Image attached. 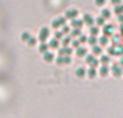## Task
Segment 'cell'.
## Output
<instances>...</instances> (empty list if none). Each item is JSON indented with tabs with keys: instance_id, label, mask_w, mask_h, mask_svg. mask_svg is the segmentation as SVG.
Segmentation results:
<instances>
[{
	"instance_id": "obj_36",
	"label": "cell",
	"mask_w": 123,
	"mask_h": 118,
	"mask_svg": "<svg viewBox=\"0 0 123 118\" xmlns=\"http://www.w3.org/2000/svg\"><path fill=\"white\" fill-rule=\"evenodd\" d=\"M79 37H80V38H79V42H85V41H86V37H85V36H83V35H82V36H79Z\"/></svg>"
},
{
	"instance_id": "obj_38",
	"label": "cell",
	"mask_w": 123,
	"mask_h": 118,
	"mask_svg": "<svg viewBox=\"0 0 123 118\" xmlns=\"http://www.w3.org/2000/svg\"><path fill=\"white\" fill-rule=\"evenodd\" d=\"M111 2H112L113 6H117V4L121 3V0H111Z\"/></svg>"
},
{
	"instance_id": "obj_20",
	"label": "cell",
	"mask_w": 123,
	"mask_h": 118,
	"mask_svg": "<svg viewBox=\"0 0 123 118\" xmlns=\"http://www.w3.org/2000/svg\"><path fill=\"white\" fill-rule=\"evenodd\" d=\"M77 76H78V77H83V76L85 75V69L83 68V67H80V68H78L77 69Z\"/></svg>"
},
{
	"instance_id": "obj_24",
	"label": "cell",
	"mask_w": 123,
	"mask_h": 118,
	"mask_svg": "<svg viewBox=\"0 0 123 118\" xmlns=\"http://www.w3.org/2000/svg\"><path fill=\"white\" fill-rule=\"evenodd\" d=\"M109 61H110V59L108 55H102V58H100V62L103 64H107V63H109Z\"/></svg>"
},
{
	"instance_id": "obj_19",
	"label": "cell",
	"mask_w": 123,
	"mask_h": 118,
	"mask_svg": "<svg viewBox=\"0 0 123 118\" xmlns=\"http://www.w3.org/2000/svg\"><path fill=\"white\" fill-rule=\"evenodd\" d=\"M98 33H99V29H98L97 27H95V26H92V27L90 28V34H91L92 36H96Z\"/></svg>"
},
{
	"instance_id": "obj_22",
	"label": "cell",
	"mask_w": 123,
	"mask_h": 118,
	"mask_svg": "<svg viewBox=\"0 0 123 118\" xmlns=\"http://www.w3.org/2000/svg\"><path fill=\"white\" fill-rule=\"evenodd\" d=\"M81 35V30L80 28H74V30H71V37H77Z\"/></svg>"
},
{
	"instance_id": "obj_28",
	"label": "cell",
	"mask_w": 123,
	"mask_h": 118,
	"mask_svg": "<svg viewBox=\"0 0 123 118\" xmlns=\"http://www.w3.org/2000/svg\"><path fill=\"white\" fill-rule=\"evenodd\" d=\"M115 12L117 13V14H121V12H122V7L120 6V4H117V6L115 7Z\"/></svg>"
},
{
	"instance_id": "obj_30",
	"label": "cell",
	"mask_w": 123,
	"mask_h": 118,
	"mask_svg": "<svg viewBox=\"0 0 123 118\" xmlns=\"http://www.w3.org/2000/svg\"><path fill=\"white\" fill-rule=\"evenodd\" d=\"M98 63H99V61H98V60H96V59H94V60H93V62H92L90 65H91V67H94V68H95V67L98 65Z\"/></svg>"
},
{
	"instance_id": "obj_9",
	"label": "cell",
	"mask_w": 123,
	"mask_h": 118,
	"mask_svg": "<svg viewBox=\"0 0 123 118\" xmlns=\"http://www.w3.org/2000/svg\"><path fill=\"white\" fill-rule=\"evenodd\" d=\"M83 25V21L82 20H77V19H72L71 20V26L74 28H81Z\"/></svg>"
},
{
	"instance_id": "obj_25",
	"label": "cell",
	"mask_w": 123,
	"mask_h": 118,
	"mask_svg": "<svg viewBox=\"0 0 123 118\" xmlns=\"http://www.w3.org/2000/svg\"><path fill=\"white\" fill-rule=\"evenodd\" d=\"M94 22H96V24H97V25H104L105 24V19L104 17H97V19H96V21H94Z\"/></svg>"
},
{
	"instance_id": "obj_34",
	"label": "cell",
	"mask_w": 123,
	"mask_h": 118,
	"mask_svg": "<svg viewBox=\"0 0 123 118\" xmlns=\"http://www.w3.org/2000/svg\"><path fill=\"white\" fill-rule=\"evenodd\" d=\"M94 59H95V58H94L93 55H87V58H86V62L89 63V64H91V63L93 62Z\"/></svg>"
},
{
	"instance_id": "obj_8",
	"label": "cell",
	"mask_w": 123,
	"mask_h": 118,
	"mask_svg": "<svg viewBox=\"0 0 123 118\" xmlns=\"http://www.w3.org/2000/svg\"><path fill=\"white\" fill-rule=\"evenodd\" d=\"M72 52L71 48H68V47H63L62 49H60L58 51V54L60 55H70Z\"/></svg>"
},
{
	"instance_id": "obj_5",
	"label": "cell",
	"mask_w": 123,
	"mask_h": 118,
	"mask_svg": "<svg viewBox=\"0 0 123 118\" xmlns=\"http://www.w3.org/2000/svg\"><path fill=\"white\" fill-rule=\"evenodd\" d=\"M103 32H104V34L108 37V36H110V35L113 34V32H115V27H113L111 24H107V25L104 24V29H103Z\"/></svg>"
},
{
	"instance_id": "obj_21",
	"label": "cell",
	"mask_w": 123,
	"mask_h": 118,
	"mask_svg": "<svg viewBox=\"0 0 123 118\" xmlns=\"http://www.w3.org/2000/svg\"><path fill=\"white\" fill-rule=\"evenodd\" d=\"M86 41H89V43H90V45L94 46L96 42H97V38H96L95 36H92V35H91V37H90L89 39H86Z\"/></svg>"
},
{
	"instance_id": "obj_15",
	"label": "cell",
	"mask_w": 123,
	"mask_h": 118,
	"mask_svg": "<svg viewBox=\"0 0 123 118\" xmlns=\"http://www.w3.org/2000/svg\"><path fill=\"white\" fill-rule=\"evenodd\" d=\"M110 16H111V14H110V11H109L108 9H104V10L102 11V17H104L105 20L109 19Z\"/></svg>"
},
{
	"instance_id": "obj_35",
	"label": "cell",
	"mask_w": 123,
	"mask_h": 118,
	"mask_svg": "<svg viewBox=\"0 0 123 118\" xmlns=\"http://www.w3.org/2000/svg\"><path fill=\"white\" fill-rule=\"evenodd\" d=\"M62 33H63V34H68V33H69V27H68V26H64L63 29H62Z\"/></svg>"
},
{
	"instance_id": "obj_27",
	"label": "cell",
	"mask_w": 123,
	"mask_h": 118,
	"mask_svg": "<svg viewBox=\"0 0 123 118\" xmlns=\"http://www.w3.org/2000/svg\"><path fill=\"white\" fill-rule=\"evenodd\" d=\"M28 41V45L29 46H35V43H36V38H34V37H29V38L27 39Z\"/></svg>"
},
{
	"instance_id": "obj_33",
	"label": "cell",
	"mask_w": 123,
	"mask_h": 118,
	"mask_svg": "<svg viewBox=\"0 0 123 118\" xmlns=\"http://www.w3.org/2000/svg\"><path fill=\"white\" fill-rule=\"evenodd\" d=\"M71 43H72V47H74V48H78L79 46H80V42H79V40H72Z\"/></svg>"
},
{
	"instance_id": "obj_3",
	"label": "cell",
	"mask_w": 123,
	"mask_h": 118,
	"mask_svg": "<svg viewBox=\"0 0 123 118\" xmlns=\"http://www.w3.org/2000/svg\"><path fill=\"white\" fill-rule=\"evenodd\" d=\"M49 34H50V32H49V29H48L47 27H43V28H41V30H40V33H39V39H40L42 42H44L45 41V39L49 37Z\"/></svg>"
},
{
	"instance_id": "obj_23",
	"label": "cell",
	"mask_w": 123,
	"mask_h": 118,
	"mask_svg": "<svg viewBox=\"0 0 123 118\" xmlns=\"http://www.w3.org/2000/svg\"><path fill=\"white\" fill-rule=\"evenodd\" d=\"M99 42L102 46H106L107 43H108V38H107V36H103L99 38Z\"/></svg>"
},
{
	"instance_id": "obj_29",
	"label": "cell",
	"mask_w": 123,
	"mask_h": 118,
	"mask_svg": "<svg viewBox=\"0 0 123 118\" xmlns=\"http://www.w3.org/2000/svg\"><path fill=\"white\" fill-rule=\"evenodd\" d=\"M120 41V36H118V35H116V36L112 37V42L115 43V45H117V43H119Z\"/></svg>"
},
{
	"instance_id": "obj_37",
	"label": "cell",
	"mask_w": 123,
	"mask_h": 118,
	"mask_svg": "<svg viewBox=\"0 0 123 118\" xmlns=\"http://www.w3.org/2000/svg\"><path fill=\"white\" fill-rule=\"evenodd\" d=\"M105 1H106V0H95V2H96L97 6H103V4L105 3Z\"/></svg>"
},
{
	"instance_id": "obj_32",
	"label": "cell",
	"mask_w": 123,
	"mask_h": 118,
	"mask_svg": "<svg viewBox=\"0 0 123 118\" xmlns=\"http://www.w3.org/2000/svg\"><path fill=\"white\" fill-rule=\"evenodd\" d=\"M29 37H30V35L28 34V33H23V34H22V39H23V40H27Z\"/></svg>"
},
{
	"instance_id": "obj_31",
	"label": "cell",
	"mask_w": 123,
	"mask_h": 118,
	"mask_svg": "<svg viewBox=\"0 0 123 118\" xmlns=\"http://www.w3.org/2000/svg\"><path fill=\"white\" fill-rule=\"evenodd\" d=\"M55 39H61V38H63V33L62 32H55Z\"/></svg>"
},
{
	"instance_id": "obj_4",
	"label": "cell",
	"mask_w": 123,
	"mask_h": 118,
	"mask_svg": "<svg viewBox=\"0 0 123 118\" xmlns=\"http://www.w3.org/2000/svg\"><path fill=\"white\" fill-rule=\"evenodd\" d=\"M65 23H66L65 17H57L56 20H54V21L52 22V27L58 28V27H61V26L65 25Z\"/></svg>"
},
{
	"instance_id": "obj_17",
	"label": "cell",
	"mask_w": 123,
	"mask_h": 118,
	"mask_svg": "<svg viewBox=\"0 0 123 118\" xmlns=\"http://www.w3.org/2000/svg\"><path fill=\"white\" fill-rule=\"evenodd\" d=\"M48 49H49V46L44 42H42L40 45V47H39V51H40L41 53H44L45 51H48Z\"/></svg>"
},
{
	"instance_id": "obj_11",
	"label": "cell",
	"mask_w": 123,
	"mask_h": 118,
	"mask_svg": "<svg viewBox=\"0 0 123 118\" xmlns=\"http://www.w3.org/2000/svg\"><path fill=\"white\" fill-rule=\"evenodd\" d=\"M43 59H44L45 62H52L54 60V54L52 52H48L45 51L44 52V55H43Z\"/></svg>"
},
{
	"instance_id": "obj_39",
	"label": "cell",
	"mask_w": 123,
	"mask_h": 118,
	"mask_svg": "<svg viewBox=\"0 0 123 118\" xmlns=\"http://www.w3.org/2000/svg\"><path fill=\"white\" fill-rule=\"evenodd\" d=\"M119 21H120V22H122V16H121V15L119 16Z\"/></svg>"
},
{
	"instance_id": "obj_7",
	"label": "cell",
	"mask_w": 123,
	"mask_h": 118,
	"mask_svg": "<svg viewBox=\"0 0 123 118\" xmlns=\"http://www.w3.org/2000/svg\"><path fill=\"white\" fill-rule=\"evenodd\" d=\"M83 23H85L86 25H89V26H92L94 24V20H93V17L91 16L90 14H84V16H83Z\"/></svg>"
},
{
	"instance_id": "obj_14",
	"label": "cell",
	"mask_w": 123,
	"mask_h": 118,
	"mask_svg": "<svg viewBox=\"0 0 123 118\" xmlns=\"http://www.w3.org/2000/svg\"><path fill=\"white\" fill-rule=\"evenodd\" d=\"M85 54H86V49L79 46V47L77 48V55L78 56H84Z\"/></svg>"
},
{
	"instance_id": "obj_26",
	"label": "cell",
	"mask_w": 123,
	"mask_h": 118,
	"mask_svg": "<svg viewBox=\"0 0 123 118\" xmlns=\"http://www.w3.org/2000/svg\"><path fill=\"white\" fill-rule=\"evenodd\" d=\"M71 41V38L70 37H65V38H63V46L64 47H67L68 43Z\"/></svg>"
},
{
	"instance_id": "obj_18",
	"label": "cell",
	"mask_w": 123,
	"mask_h": 118,
	"mask_svg": "<svg viewBox=\"0 0 123 118\" xmlns=\"http://www.w3.org/2000/svg\"><path fill=\"white\" fill-rule=\"evenodd\" d=\"M102 52H103V50H102V48H100V47H98V46H95V45L93 46V53L94 54H97V55H99V54H102Z\"/></svg>"
},
{
	"instance_id": "obj_16",
	"label": "cell",
	"mask_w": 123,
	"mask_h": 118,
	"mask_svg": "<svg viewBox=\"0 0 123 118\" xmlns=\"http://www.w3.org/2000/svg\"><path fill=\"white\" fill-rule=\"evenodd\" d=\"M96 74H97V72H96V69L94 68V67H91V68L87 71V75H89L90 78H94L96 76Z\"/></svg>"
},
{
	"instance_id": "obj_2",
	"label": "cell",
	"mask_w": 123,
	"mask_h": 118,
	"mask_svg": "<svg viewBox=\"0 0 123 118\" xmlns=\"http://www.w3.org/2000/svg\"><path fill=\"white\" fill-rule=\"evenodd\" d=\"M70 62H71V59L69 58V55H60L56 59L57 64H69Z\"/></svg>"
},
{
	"instance_id": "obj_10",
	"label": "cell",
	"mask_w": 123,
	"mask_h": 118,
	"mask_svg": "<svg viewBox=\"0 0 123 118\" xmlns=\"http://www.w3.org/2000/svg\"><path fill=\"white\" fill-rule=\"evenodd\" d=\"M111 69H112V73H113V75L115 76H121L122 69L118 64H113L112 67H111Z\"/></svg>"
},
{
	"instance_id": "obj_1",
	"label": "cell",
	"mask_w": 123,
	"mask_h": 118,
	"mask_svg": "<svg viewBox=\"0 0 123 118\" xmlns=\"http://www.w3.org/2000/svg\"><path fill=\"white\" fill-rule=\"evenodd\" d=\"M108 53L109 54H113V55H121L122 53V48L120 46H113V47H110L108 49Z\"/></svg>"
},
{
	"instance_id": "obj_6",
	"label": "cell",
	"mask_w": 123,
	"mask_h": 118,
	"mask_svg": "<svg viewBox=\"0 0 123 118\" xmlns=\"http://www.w3.org/2000/svg\"><path fill=\"white\" fill-rule=\"evenodd\" d=\"M79 12L77 10H74V9H72V10H68L67 12H66L65 14V17L68 20H72V19H76L77 16H78Z\"/></svg>"
},
{
	"instance_id": "obj_12",
	"label": "cell",
	"mask_w": 123,
	"mask_h": 118,
	"mask_svg": "<svg viewBox=\"0 0 123 118\" xmlns=\"http://www.w3.org/2000/svg\"><path fill=\"white\" fill-rule=\"evenodd\" d=\"M50 48H52V49H57L58 46H60V42H58V39H52L51 41H50L49 45Z\"/></svg>"
},
{
	"instance_id": "obj_13",
	"label": "cell",
	"mask_w": 123,
	"mask_h": 118,
	"mask_svg": "<svg viewBox=\"0 0 123 118\" xmlns=\"http://www.w3.org/2000/svg\"><path fill=\"white\" fill-rule=\"evenodd\" d=\"M108 72H109V68H108V66H107V64H104L99 69V73L102 76H107L108 75Z\"/></svg>"
}]
</instances>
